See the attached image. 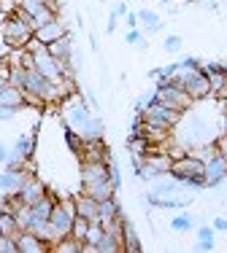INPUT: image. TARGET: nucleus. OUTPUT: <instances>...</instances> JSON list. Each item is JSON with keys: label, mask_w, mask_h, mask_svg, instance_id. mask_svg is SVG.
<instances>
[{"label": "nucleus", "mask_w": 227, "mask_h": 253, "mask_svg": "<svg viewBox=\"0 0 227 253\" xmlns=\"http://www.w3.org/2000/svg\"><path fill=\"white\" fill-rule=\"evenodd\" d=\"M206 162L198 159L195 154H187L181 159H176L170 165V175L178 180V183L189 186V189H203L206 186Z\"/></svg>", "instance_id": "nucleus-1"}, {"label": "nucleus", "mask_w": 227, "mask_h": 253, "mask_svg": "<svg viewBox=\"0 0 227 253\" xmlns=\"http://www.w3.org/2000/svg\"><path fill=\"white\" fill-rule=\"evenodd\" d=\"M154 100L165 102V105L176 108V111H187L189 105H192V97H189L187 92H184L181 86H173L168 78H160L157 81V92H154Z\"/></svg>", "instance_id": "nucleus-2"}, {"label": "nucleus", "mask_w": 227, "mask_h": 253, "mask_svg": "<svg viewBox=\"0 0 227 253\" xmlns=\"http://www.w3.org/2000/svg\"><path fill=\"white\" fill-rule=\"evenodd\" d=\"M52 229H55V237L62 240L70 234V229H73V221H76V205L73 200L70 202H57L55 210H52Z\"/></svg>", "instance_id": "nucleus-3"}, {"label": "nucleus", "mask_w": 227, "mask_h": 253, "mask_svg": "<svg viewBox=\"0 0 227 253\" xmlns=\"http://www.w3.org/2000/svg\"><path fill=\"white\" fill-rule=\"evenodd\" d=\"M143 116L157 119V122H163V124H168V126H176L178 119H181V111H176V108L165 105V102H160V100H152L146 105V111H143Z\"/></svg>", "instance_id": "nucleus-4"}, {"label": "nucleus", "mask_w": 227, "mask_h": 253, "mask_svg": "<svg viewBox=\"0 0 227 253\" xmlns=\"http://www.w3.org/2000/svg\"><path fill=\"white\" fill-rule=\"evenodd\" d=\"M200 70L208 76L214 97H227V70L222 65H206V68H200Z\"/></svg>", "instance_id": "nucleus-5"}, {"label": "nucleus", "mask_w": 227, "mask_h": 253, "mask_svg": "<svg viewBox=\"0 0 227 253\" xmlns=\"http://www.w3.org/2000/svg\"><path fill=\"white\" fill-rule=\"evenodd\" d=\"M206 186H219L227 178V159L219 154H214L211 159H206Z\"/></svg>", "instance_id": "nucleus-6"}, {"label": "nucleus", "mask_w": 227, "mask_h": 253, "mask_svg": "<svg viewBox=\"0 0 227 253\" xmlns=\"http://www.w3.org/2000/svg\"><path fill=\"white\" fill-rule=\"evenodd\" d=\"M30 172L27 170H5L0 172V194H19Z\"/></svg>", "instance_id": "nucleus-7"}, {"label": "nucleus", "mask_w": 227, "mask_h": 253, "mask_svg": "<svg viewBox=\"0 0 227 253\" xmlns=\"http://www.w3.org/2000/svg\"><path fill=\"white\" fill-rule=\"evenodd\" d=\"M46 194H49V191H46V186L41 183V180L35 178V175H27L25 186L19 189V197H22V202H25V205H30V208H33L35 202H41Z\"/></svg>", "instance_id": "nucleus-8"}, {"label": "nucleus", "mask_w": 227, "mask_h": 253, "mask_svg": "<svg viewBox=\"0 0 227 253\" xmlns=\"http://www.w3.org/2000/svg\"><path fill=\"white\" fill-rule=\"evenodd\" d=\"M73 205H76V215L87 218L89 224H92V221H100V202L92 200L87 191H84V194H79V197H73Z\"/></svg>", "instance_id": "nucleus-9"}, {"label": "nucleus", "mask_w": 227, "mask_h": 253, "mask_svg": "<svg viewBox=\"0 0 227 253\" xmlns=\"http://www.w3.org/2000/svg\"><path fill=\"white\" fill-rule=\"evenodd\" d=\"M106 178H111L106 162H84V165H81V183L84 186L100 183V180H106Z\"/></svg>", "instance_id": "nucleus-10"}, {"label": "nucleus", "mask_w": 227, "mask_h": 253, "mask_svg": "<svg viewBox=\"0 0 227 253\" xmlns=\"http://www.w3.org/2000/svg\"><path fill=\"white\" fill-rule=\"evenodd\" d=\"M16 245H19V253H44V251L52 248L46 240H41L38 234H33V232H19L16 234Z\"/></svg>", "instance_id": "nucleus-11"}, {"label": "nucleus", "mask_w": 227, "mask_h": 253, "mask_svg": "<svg viewBox=\"0 0 227 253\" xmlns=\"http://www.w3.org/2000/svg\"><path fill=\"white\" fill-rule=\"evenodd\" d=\"M89 119H92V116H89V108H87L81 100L76 102V105H70V108H68V122H70V129H76L79 135L84 132V126L89 124Z\"/></svg>", "instance_id": "nucleus-12"}, {"label": "nucleus", "mask_w": 227, "mask_h": 253, "mask_svg": "<svg viewBox=\"0 0 227 253\" xmlns=\"http://www.w3.org/2000/svg\"><path fill=\"white\" fill-rule=\"evenodd\" d=\"M62 35H68V33H65V25L59 19H55V22H49V25H44V27L35 30V41H41L44 46L55 43V41L62 38Z\"/></svg>", "instance_id": "nucleus-13"}, {"label": "nucleus", "mask_w": 227, "mask_h": 253, "mask_svg": "<svg viewBox=\"0 0 227 253\" xmlns=\"http://www.w3.org/2000/svg\"><path fill=\"white\" fill-rule=\"evenodd\" d=\"M84 191L92 200H98V202H103V200H111L114 194H116V183H114L111 178H106V180H100V183H92V186H84Z\"/></svg>", "instance_id": "nucleus-14"}, {"label": "nucleus", "mask_w": 227, "mask_h": 253, "mask_svg": "<svg viewBox=\"0 0 227 253\" xmlns=\"http://www.w3.org/2000/svg\"><path fill=\"white\" fill-rule=\"evenodd\" d=\"M46 49H49V54H52L55 59H59V62H70V59H73V43H70L68 35L57 38L55 43H49Z\"/></svg>", "instance_id": "nucleus-15"}, {"label": "nucleus", "mask_w": 227, "mask_h": 253, "mask_svg": "<svg viewBox=\"0 0 227 253\" xmlns=\"http://www.w3.org/2000/svg\"><path fill=\"white\" fill-rule=\"evenodd\" d=\"M119 215H122V208H119V202L114 200V197L100 202V224H103V226L111 224V221H116Z\"/></svg>", "instance_id": "nucleus-16"}, {"label": "nucleus", "mask_w": 227, "mask_h": 253, "mask_svg": "<svg viewBox=\"0 0 227 253\" xmlns=\"http://www.w3.org/2000/svg\"><path fill=\"white\" fill-rule=\"evenodd\" d=\"M55 205H57V200L46 194L41 202H35L33 208H30V213H33V218H44V221H49V218H52V210H55Z\"/></svg>", "instance_id": "nucleus-17"}, {"label": "nucleus", "mask_w": 227, "mask_h": 253, "mask_svg": "<svg viewBox=\"0 0 227 253\" xmlns=\"http://www.w3.org/2000/svg\"><path fill=\"white\" fill-rule=\"evenodd\" d=\"M122 248L124 251H130V253H138L141 251V243H138V234H135V229H133V224H127L124 221L122 224Z\"/></svg>", "instance_id": "nucleus-18"}, {"label": "nucleus", "mask_w": 227, "mask_h": 253, "mask_svg": "<svg viewBox=\"0 0 227 253\" xmlns=\"http://www.w3.org/2000/svg\"><path fill=\"white\" fill-rule=\"evenodd\" d=\"M138 25L146 27V33H157V30H163V19H160L154 11L141 8V11H138Z\"/></svg>", "instance_id": "nucleus-19"}, {"label": "nucleus", "mask_w": 227, "mask_h": 253, "mask_svg": "<svg viewBox=\"0 0 227 253\" xmlns=\"http://www.w3.org/2000/svg\"><path fill=\"white\" fill-rule=\"evenodd\" d=\"M0 232H3V237H16L19 234V224H16V215L11 210L0 213Z\"/></svg>", "instance_id": "nucleus-20"}, {"label": "nucleus", "mask_w": 227, "mask_h": 253, "mask_svg": "<svg viewBox=\"0 0 227 253\" xmlns=\"http://www.w3.org/2000/svg\"><path fill=\"white\" fill-rule=\"evenodd\" d=\"M0 105H8V108H22V105H25V92H22V89L8 86L3 94H0Z\"/></svg>", "instance_id": "nucleus-21"}, {"label": "nucleus", "mask_w": 227, "mask_h": 253, "mask_svg": "<svg viewBox=\"0 0 227 253\" xmlns=\"http://www.w3.org/2000/svg\"><path fill=\"white\" fill-rule=\"evenodd\" d=\"M119 251H124V248H122V240H119L116 234L106 232L103 240L98 243V253H119Z\"/></svg>", "instance_id": "nucleus-22"}, {"label": "nucleus", "mask_w": 227, "mask_h": 253, "mask_svg": "<svg viewBox=\"0 0 227 253\" xmlns=\"http://www.w3.org/2000/svg\"><path fill=\"white\" fill-rule=\"evenodd\" d=\"M81 245L84 243H79L76 237H62V240H57L55 245H52V251H57V253H81Z\"/></svg>", "instance_id": "nucleus-23"}, {"label": "nucleus", "mask_w": 227, "mask_h": 253, "mask_svg": "<svg viewBox=\"0 0 227 253\" xmlns=\"http://www.w3.org/2000/svg\"><path fill=\"white\" fill-rule=\"evenodd\" d=\"M8 84L14 89H22L25 92V84H27V70L25 68H19V65H8Z\"/></svg>", "instance_id": "nucleus-24"}, {"label": "nucleus", "mask_w": 227, "mask_h": 253, "mask_svg": "<svg viewBox=\"0 0 227 253\" xmlns=\"http://www.w3.org/2000/svg\"><path fill=\"white\" fill-rule=\"evenodd\" d=\"M198 248L200 251H214V226H200L198 229Z\"/></svg>", "instance_id": "nucleus-25"}, {"label": "nucleus", "mask_w": 227, "mask_h": 253, "mask_svg": "<svg viewBox=\"0 0 227 253\" xmlns=\"http://www.w3.org/2000/svg\"><path fill=\"white\" fill-rule=\"evenodd\" d=\"M176 186H178V180L176 178H168V175H160L157 178V183H154V194H173L176 191Z\"/></svg>", "instance_id": "nucleus-26"}, {"label": "nucleus", "mask_w": 227, "mask_h": 253, "mask_svg": "<svg viewBox=\"0 0 227 253\" xmlns=\"http://www.w3.org/2000/svg\"><path fill=\"white\" fill-rule=\"evenodd\" d=\"M33 148H35V143H33V137L30 135H22V137H16V143H14V151H19L25 159H30L33 156Z\"/></svg>", "instance_id": "nucleus-27"}, {"label": "nucleus", "mask_w": 227, "mask_h": 253, "mask_svg": "<svg viewBox=\"0 0 227 253\" xmlns=\"http://www.w3.org/2000/svg\"><path fill=\"white\" fill-rule=\"evenodd\" d=\"M87 229H89V221H87V218H81V215H76V221H73V229H70V237H76L79 243H84V237H87Z\"/></svg>", "instance_id": "nucleus-28"}, {"label": "nucleus", "mask_w": 227, "mask_h": 253, "mask_svg": "<svg viewBox=\"0 0 227 253\" xmlns=\"http://www.w3.org/2000/svg\"><path fill=\"white\" fill-rule=\"evenodd\" d=\"M65 140H68L70 151H76V154H81V151H84V137H81L76 129H68V132H65Z\"/></svg>", "instance_id": "nucleus-29"}, {"label": "nucleus", "mask_w": 227, "mask_h": 253, "mask_svg": "<svg viewBox=\"0 0 227 253\" xmlns=\"http://www.w3.org/2000/svg\"><path fill=\"white\" fill-rule=\"evenodd\" d=\"M192 224H195L192 215H187V213H184V215H176V218L170 221V226L176 229V232H189V229H192Z\"/></svg>", "instance_id": "nucleus-30"}, {"label": "nucleus", "mask_w": 227, "mask_h": 253, "mask_svg": "<svg viewBox=\"0 0 227 253\" xmlns=\"http://www.w3.org/2000/svg\"><path fill=\"white\" fill-rule=\"evenodd\" d=\"M163 49L170 51V54L181 51V38H178V35H168V38H165V43H163Z\"/></svg>", "instance_id": "nucleus-31"}, {"label": "nucleus", "mask_w": 227, "mask_h": 253, "mask_svg": "<svg viewBox=\"0 0 227 253\" xmlns=\"http://www.w3.org/2000/svg\"><path fill=\"white\" fill-rule=\"evenodd\" d=\"M19 113V108H8V105H0V122H11V119Z\"/></svg>", "instance_id": "nucleus-32"}, {"label": "nucleus", "mask_w": 227, "mask_h": 253, "mask_svg": "<svg viewBox=\"0 0 227 253\" xmlns=\"http://www.w3.org/2000/svg\"><path fill=\"white\" fill-rule=\"evenodd\" d=\"M214 146H217V154H219V156H225V159H227V132H225L222 137H219L217 143H214Z\"/></svg>", "instance_id": "nucleus-33"}, {"label": "nucleus", "mask_w": 227, "mask_h": 253, "mask_svg": "<svg viewBox=\"0 0 227 253\" xmlns=\"http://www.w3.org/2000/svg\"><path fill=\"white\" fill-rule=\"evenodd\" d=\"M141 38H143V35L138 33V30H130V33H127V38H124V41H127V43H138Z\"/></svg>", "instance_id": "nucleus-34"}, {"label": "nucleus", "mask_w": 227, "mask_h": 253, "mask_svg": "<svg viewBox=\"0 0 227 253\" xmlns=\"http://www.w3.org/2000/svg\"><path fill=\"white\" fill-rule=\"evenodd\" d=\"M124 19H127V27H130V30L138 27V14H130V11H127V16H124Z\"/></svg>", "instance_id": "nucleus-35"}, {"label": "nucleus", "mask_w": 227, "mask_h": 253, "mask_svg": "<svg viewBox=\"0 0 227 253\" xmlns=\"http://www.w3.org/2000/svg\"><path fill=\"white\" fill-rule=\"evenodd\" d=\"M116 19H119V16L111 11V16H109V25H106V33H114V30H116Z\"/></svg>", "instance_id": "nucleus-36"}, {"label": "nucleus", "mask_w": 227, "mask_h": 253, "mask_svg": "<svg viewBox=\"0 0 227 253\" xmlns=\"http://www.w3.org/2000/svg\"><path fill=\"white\" fill-rule=\"evenodd\" d=\"M214 232H227V218H217V221H214Z\"/></svg>", "instance_id": "nucleus-37"}, {"label": "nucleus", "mask_w": 227, "mask_h": 253, "mask_svg": "<svg viewBox=\"0 0 227 253\" xmlns=\"http://www.w3.org/2000/svg\"><path fill=\"white\" fill-rule=\"evenodd\" d=\"M8 86H11V84H8V76H3V73H0V94H3Z\"/></svg>", "instance_id": "nucleus-38"}, {"label": "nucleus", "mask_w": 227, "mask_h": 253, "mask_svg": "<svg viewBox=\"0 0 227 253\" xmlns=\"http://www.w3.org/2000/svg\"><path fill=\"white\" fill-rule=\"evenodd\" d=\"M114 14H116V16H127V5H124V3H119L116 8H114Z\"/></svg>", "instance_id": "nucleus-39"}, {"label": "nucleus", "mask_w": 227, "mask_h": 253, "mask_svg": "<svg viewBox=\"0 0 227 253\" xmlns=\"http://www.w3.org/2000/svg\"><path fill=\"white\" fill-rule=\"evenodd\" d=\"M5 156H8V148H5L3 143H0V167L5 165Z\"/></svg>", "instance_id": "nucleus-40"}, {"label": "nucleus", "mask_w": 227, "mask_h": 253, "mask_svg": "<svg viewBox=\"0 0 227 253\" xmlns=\"http://www.w3.org/2000/svg\"><path fill=\"white\" fill-rule=\"evenodd\" d=\"M5 65H8V59H3V57H0V70H3Z\"/></svg>", "instance_id": "nucleus-41"}, {"label": "nucleus", "mask_w": 227, "mask_h": 253, "mask_svg": "<svg viewBox=\"0 0 227 253\" xmlns=\"http://www.w3.org/2000/svg\"><path fill=\"white\" fill-rule=\"evenodd\" d=\"M0 243H3V232H0Z\"/></svg>", "instance_id": "nucleus-42"}, {"label": "nucleus", "mask_w": 227, "mask_h": 253, "mask_svg": "<svg viewBox=\"0 0 227 253\" xmlns=\"http://www.w3.org/2000/svg\"><path fill=\"white\" fill-rule=\"evenodd\" d=\"M225 132H227V122H225Z\"/></svg>", "instance_id": "nucleus-43"}, {"label": "nucleus", "mask_w": 227, "mask_h": 253, "mask_svg": "<svg viewBox=\"0 0 227 253\" xmlns=\"http://www.w3.org/2000/svg\"><path fill=\"white\" fill-rule=\"evenodd\" d=\"M160 3H168V0H160Z\"/></svg>", "instance_id": "nucleus-44"}]
</instances>
